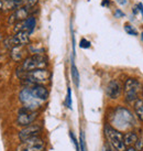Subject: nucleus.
Returning <instances> with one entry per match:
<instances>
[{
	"label": "nucleus",
	"instance_id": "obj_1",
	"mask_svg": "<svg viewBox=\"0 0 143 151\" xmlns=\"http://www.w3.org/2000/svg\"><path fill=\"white\" fill-rule=\"evenodd\" d=\"M19 77L23 81V83L26 85H30L31 87L34 85H44L50 81L51 74L46 68H39L33 71L22 73Z\"/></svg>",
	"mask_w": 143,
	"mask_h": 151
},
{
	"label": "nucleus",
	"instance_id": "obj_2",
	"mask_svg": "<svg viewBox=\"0 0 143 151\" xmlns=\"http://www.w3.org/2000/svg\"><path fill=\"white\" fill-rule=\"evenodd\" d=\"M111 124L114 128L117 130H127L133 126V117L132 114L127 108L118 107L114 110L112 118H111Z\"/></svg>",
	"mask_w": 143,
	"mask_h": 151
},
{
	"label": "nucleus",
	"instance_id": "obj_3",
	"mask_svg": "<svg viewBox=\"0 0 143 151\" xmlns=\"http://www.w3.org/2000/svg\"><path fill=\"white\" fill-rule=\"evenodd\" d=\"M47 60L45 56L41 54H35L32 56H29L23 61L21 67L18 70V76L21 75L22 73L25 72L33 71V70H39V68H46Z\"/></svg>",
	"mask_w": 143,
	"mask_h": 151
},
{
	"label": "nucleus",
	"instance_id": "obj_4",
	"mask_svg": "<svg viewBox=\"0 0 143 151\" xmlns=\"http://www.w3.org/2000/svg\"><path fill=\"white\" fill-rule=\"evenodd\" d=\"M106 138L108 139L110 146L114 148L116 151H126V145L123 141V134L114 128L112 126L107 125L105 127Z\"/></svg>",
	"mask_w": 143,
	"mask_h": 151
},
{
	"label": "nucleus",
	"instance_id": "obj_5",
	"mask_svg": "<svg viewBox=\"0 0 143 151\" xmlns=\"http://www.w3.org/2000/svg\"><path fill=\"white\" fill-rule=\"evenodd\" d=\"M19 97H20V101L23 104V107L31 109V110H36L43 103L42 101H40L39 98L34 96L33 93L31 92V88L30 87L23 88L20 92Z\"/></svg>",
	"mask_w": 143,
	"mask_h": 151
},
{
	"label": "nucleus",
	"instance_id": "obj_6",
	"mask_svg": "<svg viewBox=\"0 0 143 151\" xmlns=\"http://www.w3.org/2000/svg\"><path fill=\"white\" fill-rule=\"evenodd\" d=\"M45 150V142L43 139L36 137L29 138L23 140L17 147L16 151H44Z\"/></svg>",
	"mask_w": 143,
	"mask_h": 151
},
{
	"label": "nucleus",
	"instance_id": "obj_7",
	"mask_svg": "<svg viewBox=\"0 0 143 151\" xmlns=\"http://www.w3.org/2000/svg\"><path fill=\"white\" fill-rule=\"evenodd\" d=\"M141 85L134 78H128L124 83V99L127 103H132L138 99Z\"/></svg>",
	"mask_w": 143,
	"mask_h": 151
},
{
	"label": "nucleus",
	"instance_id": "obj_8",
	"mask_svg": "<svg viewBox=\"0 0 143 151\" xmlns=\"http://www.w3.org/2000/svg\"><path fill=\"white\" fill-rule=\"evenodd\" d=\"M38 111L36 110H31V109H28L25 107H22L19 113H18V117H17V122L18 126L21 127H26L30 126L31 124H33L35 122V119L38 118Z\"/></svg>",
	"mask_w": 143,
	"mask_h": 151
},
{
	"label": "nucleus",
	"instance_id": "obj_9",
	"mask_svg": "<svg viewBox=\"0 0 143 151\" xmlns=\"http://www.w3.org/2000/svg\"><path fill=\"white\" fill-rule=\"evenodd\" d=\"M30 42V34L24 31V30H21L17 32L16 35H13L11 38L7 40V46L8 47H16V46H23L25 44H28Z\"/></svg>",
	"mask_w": 143,
	"mask_h": 151
},
{
	"label": "nucleus",
	"instance_id": "obj_10",
	"mask_svg": "<svg viewBox=\"0 0 143 151\" xmlns=\"http://www.w3.org/2000/svg\"><path fill=\"white\" fill-rule=\"evenodd\" d=\"M41 131H42V127L40 126V125L31 124L30 126H26L22 130H20V132H19V138H20L21 141H23V140H26V139H29V138L36 137Z\"/></svg>",
	"mask_w": 143,
	"mask_h": 151
},
{
	"label": "nucleus",
	"instance_id": "obj_11",
	"mask_svg": "<svg viewBox=\"0 0 143 151\" xmlns=\"http://www.w3.org/2000/svg\"><path fill=\"white\" fill-rule=\"evenodd\" d=\"M106 93H107V95L110 98L116 99L121 94V85L119 84L117 81H111L109 84H108L107 88H106Z\"/></svg>",
	"mask_w": 143,
	"mask_h": 151
},
{
	"label": "nucleus",
	"instance_id": "obj_12",
	"mask_svg": "<svg viewBox=\"0 0 143 151\" xmlns=\"http://www.w3.org/2000/svg\"><path fill=\"white\" fill-rule=\"evenodd\" d=\"M31 88V92L33 93V95L36 98H39L40 101H46L49 98V91L44 85H34Z\"/></svg>",
	"mask_w": 143,
	"mask_h": 151
},
{
	"label": "nucleus",
	"instance_id": "obj_13",
	"mask_svg": "<svg viewBox=\"0 0 143 151\" xmlns=\"http://www.w3.org/2000/svg\"><path fill=\"white\" fill-rule=\"evenodd\" d=\"M35 24H36V20L34 17H28L23 21V30L26 31L29 34H31L33 32L34 28H35Z\"/></svg>",
	"mask_w": 143,
	"mask_h": 151
},
{
	"label": "nucleus",
	"instance_id": "obj_14",
	"mask_svg": "<svg viewBox=\"0 0 143 151\" xmlns=\"http://www.w3.org/2000/svg\"><path fill=\"white\" fill-rule=\"evenodd\" d=\"M137 140H138V134L133 131H129L126 134H123V141L126 146H132L133 143L137 142Z\"/></svg>",
	"mask_w": 143,
	"mask_h": 151
},
{
	"label": "nucleus",
	"instance_id": "obj_15",
	"mask_svg": "<svg viewBox=\"0 0 143 151\" xmlns=\"http://www.w3.org/2000/svg\"><path fill=\"white\" fill-rule=\"evenodd\" d=\"M16 18H17V21H24L26 18L29 17V10L26 7H21V8H18L14 11Z\"/></svg>",
	"mask_w": 143,
	"mask_h": 151
},
{
	"label": "nucleus",
	"instance_id": "obj_16",
	"mask_svg": "<svg viewBox=\"0 0 143 151\" xmlns=\"http://www.w3.org/2000/svg\"><path fill=\"white\" fill-rule=\"evenodd\" d=\"M134 110L135 115L138 116L140 120L143 122V101L142 99H137L134 104Z\"/></svg>",
	"mask_w": 143,
	"mask_h": 151
},
{
	"label": "nucleus",
	"instance_id": "obj_17",
	"mask_svg": "<svg viewBox=\"0 0 143 151\" xmlns=\"http://www.w3.org/2000/svg\"><path fill=\"white\" fill-rule=\"evenodd\" d=\"M22 56H23V51L21 50V46H16L13 47L12 51H11V58H12L14 61H21Z\"/></svg>",
	"mask_w": 143,
	"mask_h": 151
},
{
	"label": "nucleus",
	"instance_id": "obj_18",
	"mask_svg": "<svg viewBox=\"0 0 143 151\" xmlns=\"http://www.w3.org/2000/svg\"><path fill=\"white\" fill-rule=\"evenodd\" d=\"M72 77H73V81H74V84L78 87L79 86V73H78V70L76 67L75 63L72 62Z\"/></svg>",
	"mask_w": 143,
	"mask_h": 151
},
{
	"label": "nucleus",
	"instance_id": "obj_19",
	"mask_svg": "<svg viewBox=\"0 0 143 151\" xmlns=\"http://www.w3.org/2000/svg\"><path fill=\"white\" fill-rule=\"evenodd\" d=\"M79 149L80 151H87V146H86V140H85V132L82 130L79 137Z\"/></svg>",
	"mask_w": 143,
	"mask_h": 151
},
{
	"label": "nucleus",
	"instance_id": "obj_20",
	"mask_svg": "<svg viewBox=\"0 0 143 151\" xmlns=\"http://www.w3.org/2000/svg\"><path fill=\"white\" fill-rule=\"evenodd\" d=\"M124 30H126L127 33L130 34V35H134V37L138 35V31L134 29V27H132L131 24H128V23H127V24L124 25Z\"/></svg>",
	"mask_w": 143,
	"mask_h": 151
},
{
	"label": "nucleus",
	"instance_id": "obj_21",
	"mask_svg": "<svg viewBox=\"0 0 143 151\" xmlns=\"http://www.w3.org/2000/svg\"><path fill=\"white\" fill-rule=\"evenodd\" d=\"M65 106L67 108L72 109V89L71 87L67 88V95H66V99H65Z\"/></svg>",
	"mask_w": 143,
	"mask_h": 151
},
{
	"label": "nucleus",
	"instance_id": "obj_22",
	"mask_svg": "<svg viewBox=\"0 0 143 151\" xmlns=\"http://www.w3.org/2000/svg\"><path fill=\"white\" fill-rule=\"evenodd\" d=\"M69 137H71L72 141H73V143H74V146H75L76 151H80V149H79V142L77 141V139H76V137L74 136V134H73L72 131L69 132Z\"/></svg>",
	"mask_w": 143,
	"mask_h": 151
},
{
	"label": "nucleus",
	"instance_id": "obj_23",
	"mask_svg": "<svg viewBox=\"0 0 143 151\" xmlns=\"http://www.w3.org/2000/svg\"><path fill=\"white\" fill-rule=\"evenodd\" d=\"M79 46L82 49H89L90 47V42L86 39H82L79 42Z\"/></svg>",
	"mask_w": 143,
	"mask_h": 151
},
{
	"label": "nucleus",
	"instance_id": "obj_24",
	"mask_svg": "<svg viewBox=\"0 0 143 151\" xmlns=\"http://www.w3.org/2000/svg\"><path fill=\"white\" fill-rule=\"evenodd\" d=\"M39 0H26V8H33V7H35L36 4H38Z\"/></svg>",
	"mask_w": 143,
	"mask_h": 151
},
{
	"label": "nucleus",
	"instance_id": "obj_25",
	"mask_svg": "<svg viewBox=\"0 0 143 151\" xmlns=\"http://www.w3.org/2000/svg\"><path fill=\"white\" fill-rule=\"evenodd\" d=\"M13 2H14V7H16V9H18V8H21L22 6L26 2V0H13Z\"/></svg>",
	"mask_w": 143,
	"mask_h": 151
},
{
	"label": "nucleus",
	"instance_id": "obj_26",
	"mask_svg": "<svg viewBox=\"0 0 143 151\" xmlns=\"http://www.w3.org/2000/svg\"><path fill=\"white\" fill-rule=\"evenodd\" d=\"M8 22H9V24H14L16 22H17V18H16V14H14V12L9 17V20H8Z\"/></svg>",
	"mask_w": 143,
	"mask_h": 151
},
{
	"label": "nucleus",
	"instance_id": "obj_27",
	"mask_svg": "<svg viewBox=\"0 0 143 151\" xmlns=\"http://www.w3.org/2000/svg\"><path fill=\"white\" fill-rule=\"evenodd\" d=\"M114 17L116 18H121V17H124V13L122 12L120 9H117L116 10V12H114Z\"/></svg>",
	"mask_w": 143,
	"mask_h": 151
},
{
	"label": "nucleus",
	"instance_id": "obj_28",
	"mask_svg": "<svg viewBox=\"0 0 143 151\" xmlns=\"http://www.w3.org/2000/svg\"><path fill=\"white\" fill-rule=\"evenodd\" d=\"M137 149H139V150H141V148H142V141L141 140H137Z\"/></svg>",
	"mask_w": 143,
	"mask_h": 151
},
{
	"label": "nucleus",
	"instance_id": "obj_29",
	"mask_svg": "<svg viewBox=\"0 0 143 151\" xmlns=\"http://www.w3.org/2000/svg\"><path fill=\"white\" fill-rule=\"evenodd\" d=\"M137 7L140 9V11H141V13H142V17H143V4H142V2L138 4V6H137Z\"/></svg>",
	"mask_w": 143,
	"mask_h": 151
},
{
	"label": "nucleus",
	"instance_id": "obj_30",
	"mask_svg": "<svg viewBox=\"0 0 143 151\" xmlns=\"http://www.w3.org/2000/svg\"><path fill=\"white\" fill-rule=\"evenodd\" d=\"M127 1H128V0H118V2L121 4V6H124V4H127Z\"/></svg>",
	"mask_w": 143,
	"mask_h": 151
},
{
	"label": "nucleus",
	"instance_id": "obj_31",
	"mask_svg": "<svg viewBox=\"0 0 143 151\" xmlns=\"http://www.w3.org/2000/svg\"><path fill=\"white\" fill-rule=\"evenodd\" d=\"M110 2H109V0H104V1H102V6H108V4H109Z\"/></svg>",
	"mask_w": 143,
	"mask_h": 151
},
{
	"label": "nucleus",
	"instance_id": "obj_32",
	"mask_svg": "<svg viewBox=\"0 0 143 151\" xmlns=\"http://www.w3.org/2000/svg\"><path fill=\"white\" fill-rule=\"evenodd\" d=\"M126 151H137V149H135V148H133V147H130L129 149H127Z\"/></svg>",
	"mask_w": 143,
	"mask_h": 151
},
{
	"label": "nucleus",
	"instance_id": "obj_33",
	"mask_svg": "<svg viewBox=\"0 0 143 151\" xmlns=\"http://www.w3.org/2000/svg\"><path fill=\"white\" fill-rule=\"evenodd\" d=\"M104 151H111V150H110L109 148H107V147H105V148H104Z\"/></svg>",
	"mask_w": 143,
	"mask_h": 151
},
{
	"label": "nucleus",
	"instance_id": "obj_34",
	"mask_svg": "<svg viewBox=\"0 0 143 151\" xmlns=\"http://www.w3.org/2000/svg\"><path fill=\"white\" fill-rule=\"evenodd\" d=\"M142 39H143V33H142Z\"/></svg>",
	"mask_w": 143,
	"mask_h": 151
}]
</instances>
